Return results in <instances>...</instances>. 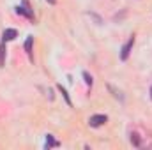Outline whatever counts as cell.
<instances>
[{"mask_svg": "<svg viewBox=\"0 0 152 150\" xmlns=\"http://www.w3.org/2000/svg\"><path fill=\"white\" fill-rule=\"evenodd\" d=\"M108 90H110V92L113 94L115 99H118V101H124V95H122V92H120V90H117L113 85H108Z\"/></svg>", "mask_w": 152, "mask_h": 150, "instance_id": "cell-9", "label": "cell"}, {"mask_svg": "<svg viewBox=\"0 0 152 150\" xmlns=\"http://www.w3.org/2000/svg\"><path fill=\"white\" fill-rule=\"evenodd\" d=\"M32 46H34V37H32V36H28V37L25 39V53H27V57H28V60H30V62H34Z\"/></svg>", "mask_w": 152, "mask_h": 150, "instance_id": "cell-4", "label": "cell"}, {"mask_svg": "<svg viewBox=\"0 0 152 150\" xmlns=\"http://www.w3.org/2000/svg\"><path fill=\"white\" fill-rule=\"evenodd\" d=\"M106 122H108V117L103 115V113L92 115V117L88 118V125H90V127H101V125H104Z\"/></svg>", "mask_w": 152, "mask_h": 150, "instance_id": "cell-2", "label": "cell"}, {"mask_svg": "<svg viewBox=\"0 0 152 150\" xmlns=\"http://www.w3.org/2000/svg\"><path fill=\"white\" fill-rule=\"evenodd\" d=\"M5 51H7V50H5V42L2 41V42H0V67L5 66Z\"/></svg>", "mask_w": 152, "mask_h": 150, "instance_id": "cell-8", "label": "cell"}, {"mask_svg": "<svg viewBox=\"0 0 152 150\" xmlns=\"http://www.w3.org/2000/svg\"><path fill=\"white\" fill-rule=\"evenodd\" d=\"M133 46H134V36H131V37L127 39V42H126V44L120 48V60H122V62H126V60L129 58Z\"/></svg>", "mask_w": 152, "mask_h": 150, "instance_id": "cell-1", "label": "cell"}, {"mask_svg": "<svg viewBox=\"0 0 152 150\" xmlns=\"http://www.w3.org/2000/svg\"><path fill=\"white\" fill-rule=\"evenodd\" d=\"M83 79H85V83H87V85H88V87H92V83H94V79H92V76L88 74V73H87V71H83Z\"/></svg>", "mask_w": 152, "mask_h": 150, "instance_id": "cell-11", "label": "cell"}, {"mask_svg": "<svg viewBox=\"0 0 152 150\" xmlns=\"http://www.w3.org/2000/svg\"><path fill=\"white\" fill-rule=\"evenodd\" d=\"M129 140H131V145H133V147H136V149L142 147V138H140L138 133H131V138H129Z\"/></svg>", "mask_w": 152, "mask_h": 150, "instance_id": "cell-6", "label": "cell"}, {"mask_svg": "<svg viewBox=\"0 0 152 150\" xmlns=\"http://www.w3.org/2000/svg\"><path fill=\"white\" fill-rule=\"evenodd\" d=\"M21 2H23V5H18V7H16V12L21 14V16H25V18H28V20H34V12H32L28 2H27V0H21Z\"/></svg>", "mask_w": 152, "mask_h": 150, "instance_id": "cell-3", "label": "cell"}, {"mask_svg": "<svg viewBox=\"0 0 152 150\" xmlns=\"http://www.w3.org/2000/svg\"><path fill=\"white\" fill-rule=\"evenodd\" d=\"M16 37H18L16 28H5V30L2 32V41H4V42H7V41H14Z\"/></svg>", "mask_w": 152, "mask_h": 150, "instance_id": "cell-5", "label": "cell"}, {"mask_svg": "<svg viewBox=\"0 0 152 150\" xmlns=\"http://www.w3.org/2000/svg\"><path fill=\"white\" fill-rule=\"evenodd\" d=\"M60 143L57 141V140H53V136L51 134H46V143H44V147L46 149H51V147H58Z\"/></svg>", "mask_w": 152, "mask_h": 150, "instance_id": "cell-7", "label": "cell"}, {"mask_svg": "<svg viewBox=\"0 0 152 150\" xmlns=\"http://www.w3.org/2000/svg\"><path fill=\"white\" fill-rule=\"evenodd\" d=\"M46 2H48L50 5H55V4H57V0H46Z\"/></svg>", "mask_w": 152, "mask_h": 150, "instance_id": "cell-13", "label": "cell"}, {"mask_svg": "<svg viewBox=\"0 0 152 150\" xmlns=\"http://www.w3.org/2000/svg\"><path fill=\"white\" fill-rule=\"evenodd\" d=\"M57 88H58V92H60V94L64 95V99H66V103H67L69 106H73V103H71V99H69V94H67V90H66V88H64L62 85H57Z\"/></svg>", "mask_w": 152, "mask_h": 150, "instance_id": "cell-10", "label": "cell"}, {"mask_svg": "<svg viewBox=\"0 0 152 150\" xmlns=\"http://www.w3.org/2000/svg\"><path fill=\"white\" fill-rule=\"evenodd\" d=\"M151 99H152V87H151Z\"/></svg>", "mask_w": 152, "mask_h": 150, "instance_id": "cell-14", "label": "cell"}, {"mask_svg": "<svg viewBox=\"0 0 152 150\" xmlns=\"http://www.w3.org/2000/svg\"><path fill=\"white\" fill-rule=\"evenodd\" d=\"M88 16H92V18L96 20V23H103V20H101V18H99L97 14H94V12H88Z\"/></svg>", "mask_w": 152, "mask_h": 150, "instance_id": "cell-12", "label": "cell"}]
</instances>
